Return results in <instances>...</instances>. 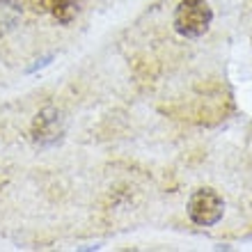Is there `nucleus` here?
Masks as SVG:
<instances>
[{"instance_id":"1","label":"nucleus","mask_w":252,"mask_h":252,"mask_svg":"<svg viewBox=\"0 0 252 252\" xmlns=\"http://www.w3.org/2000/svg\"><path fill=\"white\" fill-rule=\"evenodd\" d=\"M213 21V12L206 0H181L177 9H174V30L181 34V37H188V39H195V37H202V34L209 30Z\"/></svg>"},{"instance_id":"2","label":"nucleus","mask_w":252,"mask_h":252,"mask_svg":"<svg viewBox=\"0 0 252 252\" xmlns=\"http://www.w3.org/2000/svg\"><path fill=\"white\" fill-rule=\"evenodd\" d=\"M225 216V202L213 188H197L188 199V218L199 227H211Z\"/></svg>"},{"instance_id":"3","label":"nucleus","mask_w":252,"mask_h":252,"mask_svg":"<svg viewBox=\"0 0 252 252\" xmlns=\"http://www.w3.org/2000/svg\"><path fill=\"white\" fill-rule=\"evenodd\" d=\"M64 131H66L64 115L58 108H44V110H39L32 122V128H30L32 140L39 147H51L55 142H60Z\"/></svg>"},{"instance_id":"4","label":"nucleus","mask_w":252,"mask_h":252,"mask_svg":"<svg viewBox=\"0 0 252 252\" xmlns=\"http://www.w3.org/2000/svg\"><path fill=\"white\" fill-rule=\"evenodd\" d=\"M16 21H19V9H16V5L7 2V0H0V32L14 28Z\"/></svg>"}]
</instances>
